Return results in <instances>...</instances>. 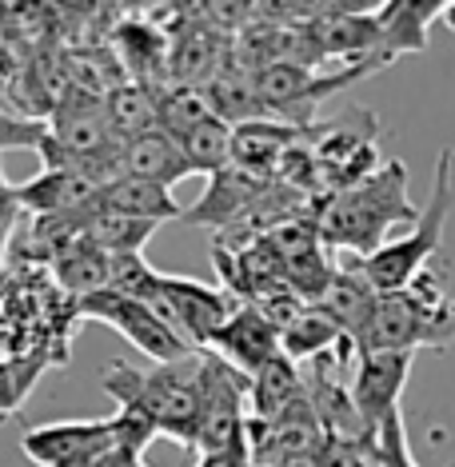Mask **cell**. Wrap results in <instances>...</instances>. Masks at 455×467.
Returning <instances> with one entry per match:
<instances>
[{"label": "cell", "instance_id": "cell-16", "mask_svg": "<svg viewBox=\"0 0 455 467\" xmlns=\"http://www.w3.org/2000/svg\"><path fill=\"white\" fill-rule=\"evenodd\" d=\"M448 0H388L379 5V33H384V57L399 60L408 52H428V33L443 16Z\"/></svg>", "mask_w": 455, "mask_h": 467}, {"label": "cell", "instance_id": "cell-5", "mask_svg": "<svg viewBox=\"0 0 455 467\" xmlns=\"http://www.w3.org/2000/svg\"><path fill=\"white\" fill-rule=\"evenodd\" d=\"M384 65L367 60V65H344L340 72H320V68H304V65H268L256 72V88L260 104L268 116H280L284 124L308 132V120L315 116L320 104H327L336 92L352 88L356 80L372 77Z\"/></svg>", "mask_w": 455, "mask_h": 467}, {"label": "cell", "instance_id": "cell-19", "mask_svg": "<svg viewBox=\"0 0 455 467\" xmlns=\"http://www.w3.org/2000/svg\"><path fill=\"white\" fill-rule=\"evenodd\" d=\"M320 307H327V312L340 320V327L347 332V339H352L356 348L364 344L367 324H372V316H376V307H379V292L372 288V280L364 275L359 260L336 272V284H332V292L324 296Z\"/></svg>", "mask_w": 455, "mask_h": 467}, {"label": "cell", "instance_id": "cell-27", "mask_svg": "<svg viewBox=\"0 0 455 467\" xmlns=\"http://www.w3.org/2000/svg\"><path fill=\"white\" fill-rule=\"evenodd\" d=\"M40 376V364H33V359H0V420L13 416V411L20 408V403L28 400V391H33Z\"/></svg>", "mask_w": 455, "mask_h": 467}, {"label": "cell", "instance_id": "cell-28", "mask_svg": "<svg viewBox=\"0 0 455 467\" xmlns=\"http://www.w3.org/2000/svg\"><path fill=\"white\" fill-rule=\"evenodd\" d=\"M48 136V124L45 120H33V116H13L0 109V152L8 148H40V140Z\"/></svg>", "mask_w": 455, "mask_h": 467}, {"label": "cell", "instance_id": "cell-1", "mask_svg": "<svg viewBox=\"0 0 455 467\" xmlns=\"http://www.w3.org/2000/svg\"><path fill=\"white\" fill-rule=\"evenodd\" d=\"M104 391L116 400L120 411L148 420L156 435L200 448V403H204V352H192L172 364L132 368L116 359L100 376Z\"/></svg>", "mask_w": 455, "mask_h": 467}, {"label": "cell", "instance_id": "cell-12", "mask_svg": "<svg viewBox=\"0 0 455 467\" xmlns=\"http://www.w3.org/2000/svg\"><path fill=\"white\" fill-rule=\"evenodd\" d=\"M116 60L129 72L132 84H144L152 92L172 88V72H168V60H172V33H164L152 20H124L116 28Z\"/></svg>", "mask_w": 455, "mask_h": 467}, {"label": "cell", "instance_id": "cell-18", "mask_svg": "<svg viewBox=\"0 0 455 467\" xmlns=\"http://www.w3.org/2000/svg\"><path fill=\"white\" fill-rule=\"evenodd\" d=\"M124 172L129 176H140V180H152V184H164L172 188L180 180L196 176L192 164H188L184 148H180L176 136L168 132H148V136H136V140L124 144Z\"/></svg>", "mask_w": 455, "mask_h": 467}, {"label": "cell", "instance_id": "cell-29", "mask_svg": "<svg viewBox=\"0 0 455 467\" xmlns=\"http://www.w3.org/2000/svg\"><path fill=\"white\" fill-rule=\"evenodd\" d=\"M196 467H256V463H252V448H248V443H236V448L200 455Z\"/></svg>", "mask_w": 455, "mask_h": 467}, {"label": "cell", "instance_id": "cell-17", "mask_svg": "<svg viewBox=\"0 0 455 467\" xmlns=\"http://www.w3.org/2000/svg\"><path fill=\"white\" fill-rule=\"evenodd\" d=\"M92 208H109V212H124V216L136 220H152V224H168V220H180L184 208L172 200V188L152 184V180L140 176H120L112 180L109 188H100Z\"/></svg>", "mask_w": 455, "mask_h": 467}, {"label": "cell", "instance_id": "cell-15", "mask_svg": "<svg viewBox=\"0 0 455 467\" xmlns=\"http://www.w3.org/2000/svg\"><path fill=\"white\" fill-rule=\"evenodd\" d=\"M13 192L20 200V208L40 220V216H77V212H88L100 184L80 172H40L28 184L13 188Z\"/></svg>", "mask_w": 455, "mask_h": 467}, {"label": "cell", "instance_id": "cell-26", "mask_svg": "<svg viewBox=\"0 0 455 467\" xmlns=\"http://www.w3.org/2000/svg\"><path fill=\"white\" fill-rule=\"evenodd\" d=\"M212 104L200 88H180V84H172V88L160 92V132L168 136H188L192 129H200L204 120H212Z\"/></svg>", "mask_w": 455, "mask_h": 467}, {"label": "cell", "instance_id": "cell-24", "mask_svg": "<svg viewBox=\"0 0 455 467\" xmlns=\"http://www.w3.org/2000/svg\"><path fill=\"white\" fill-rule=\"evenodd\" d=\"M104 109H109V120L120 140H136V136L160 129V92L144 88V84L124 80L120 88L104 97Z\"/></svg>", "mask_w": 455, "mask_h": 467}, {"label": "cell", "instance_id": "cell-31", "mask_svg": "<svg viewBox=\"0 0 455 467\" xmlns=\"http://www.w3.org/2000/svg\"><path fill=\"white\" fill-rule=\"evenodd\" d=\"M439 20L455 33V0H448V8H443V16H439Z\"/></svg>", "mask_w": 455, "mask_h": 467}, {"label": "cell", "instance_id": "cell-21", "mask_svg": "<svg viewBox=\"0 0 455 467\" xmlns=\"http://www.w3.org/2000/svg\"><path fill=\"white\" fill-rule=\"evenodd\" d=\"M344 344H352V339H347L340 320L320 304H308L300 320L280 336V352L288 359H295V364H315V359L340 352Z\"/></svg>", "mask_w": 455, "mask_h": 467}, {"label": "cell", "instance_id": "cell-9", "mask_svg": "<svg viewBox=\"0 0 455 467\" xmlns=\"http://www.w3.org/2000/svg\"><path fill=\"white\" fill-rule=\"evenodd\" d=\"M411 364H416V352H359L352 368V400L367 435H376L399 411Z\"/></svg>", "mask_w": 455, "mask_h": 467}, {"label": "cell", "instance_id": "cell-20", "mask_svg": "<svg viewBox=\"0 0 455 467\" xmlns=\"http://www.w3.org/2000/svg\"><path fill=\"white\" fill-rule=\"evenodd\" d=\"M304 396H308V379L300 376V364L288 356H276L264 371L252 376V420H264V423H276L284 411L295 408Z\"/></svg>", "mask_w": 455, "mask_h": 467}, {"label": "cell", "instance_id": "cell-8", "mask_svg": "<svg viewBox=\"0 0 455 467\" xmlns=\"http://www.w3.org/2000/svg\"><path fill=\"white\" fill-rule=\"evenodd\" d=\"M77 316L80 320L109 324L112 332H120L136 352H144L152 364H172V359L192 356V348H188L144 300H132V296H120V292L88 296V300L77 304Z\"/></svg>", "mask_w": 455, "mask_h": 467}, {"label": "cell", "instance_id": "cell-7", "mask_svg": "<svg viewBox=\"0 0 455 467\" xmlns=\"http://www.w3.org/2000/svg\"><path fill=\"white\" fill-rule=\"evenodd\" d=\"M116 448H124L120 416L45 423V428H28L20 435V451L36 467H97Z\"/></svg>", "mask_w": 455, "mask_h": 467}, {"label": "cell", "instance_id": "cell-25", "mask_svg": "<svg viewBox=\"0 0 455 467\" xmlns=\"http://www.w3.org/2000/svg\"><path fill=\"white\" fill-rule=\"evenodd\" d=\"M180 148H184L188 164H192L196 176H216L232 164V124H224L220 116L204 120L200 129H192L188 136H180Z\"/></svg>", "mask_w": 455, "mask_h": 467}, {"label": "cell", "instance_id": "cell-22", "mask_svg": "<svg viewBox=\"0 0 455 467\" xmlns=\"http://www.w3.org/2000/svg\"><path fill=\"white\" fill-rule=\"evenodd\" d=\"M52 272H57V284L65 288L72 300H88V296L109 292L112 284V256L104 248H97L88 236L77 240L68 252H60L52 260Z\"/></svg>", "mask_w": 455, "mask_h": 467}, {"label": "cell", "instance_id": "cell-4", "mask_svg": "<svg viewBox=\"0 0 455 467\" xmlns=\"http://www.w3.org/2000/svg\"><path fill=\"white\" fill-rule=\"evenodd\" d=\"M451 164H455V152L451 148H443V152L436 156L431 196H428V204H423L419 220L411 224L408 236L404 240H388L376 256L359 260V268H364V275L372 280V288L379 296L411 288V280L428 272L431 256L443 248V228H448V216H451Z\"/></svg>", "mask_w": 455, "mask_h": 467}, {"label": "cell", "instance_id": "cell-11", "mask_svg": "<svg viewBox=\"0 0 455 467\" xmlns=\"http://www.w3.org/2000/svg\"><path fill=\"white\" fill-rule=\"evenodd\" d=\"M204 352L228 359V364L240 368L244 376H256V371H264L280 356V332L272 327V320L256 304H236L232 320L212 336V344Z\"/></svg>", "mask_w": 455, "mask_h": 467}, {"label": "cell", "instance_id": "cell-14", "mask_svg": "<svg viewBox=\"0 0 455 467\" xmlns=\"http://www.w3.org/2000/svg\"><path fill=\"white\" fill-rule=\"evenodd\" d=\"M212 104V112L220 116L224 124H248V120H264V104H260V88H256V68L248 65L244 57L236 52V45H232L228 60L220 65V72L212 77L204 88H200Z\"/></svg>", "mask_w": 455, "mask_h": 467}, {"label": "cell", "instance_id": "cell-13", "mask_svg": "<svg viewBox=\"0 0 455 467\" xmlns=\"http://www.w3.org/2000/svg\"><path fill=\"white\" fill-rule=\"evenodd\" d=\"M304 136H308L304 129H292V124H284V120H268V116H264V120L236 124V129H232V164L272 180L280 161Z\"/></svg>", "mask_w": 455, "mask_h": 467}, {"label": "cell", "instance_id": "cell-6", "mask_svg": "<svg viewBox=\"0 0 455 467\" xmlns=\"http://www.w3.org/2000/svg\"><path fill=\"white\" fill-rule=\"evenodd\" d=\"M144 304L152 307L192 352H204L212 344V336L236 312V300H232L224 288H208V284L192 280V275H172V272L156 275Z\"/></svg>", "mask_w": 455, "mask_h": 467}, {"label": "cell", "instance_id": "cell-2", "mask_svg": "<svg viewBox=\"0 0 455 467\" xmlns=\"http://www.w3.org/2000/svg\"><path fill=\"white\" fill-rule=\"evenodd\" d=\"M419 212L408 196V164L388 161L379 172L359 180L356 188H344L320 204V236L327 248L352 252L356 260L376 256L388 244V232L399 224H416Z\"/></svg>", "mask_w": 455, "mask_h": 467}, {"label": "cell", "instance_id": "cell-3", "mask_svg": "<svg viewBox=\"0 0 455 467\" xmlns=\"http://www.w3.org/2000/svg\"><path fill=\"white\" fill-rule=\"evenodd\" d=\"M455 339V296L443 292V272L428 268L411 288L379 296L359 352H419Z\"/></svg>", "mask_w": 455, "mask_h": 467}, {"label": "cell", "instance_id": "cell-10", "mask_svg": "<svg viewBox=\"0 0 455 467\" xmlns=\"http://www.w3.org/2000/svg\"><path fill=\"white\" fill-rule=\"evenodd\" d=\"M272 180H264L256 172H248V168H236L228 164L224 172L208 176L204 184V196L196 200V208H188L184 224L192 228H216V232H232L240 224V220L252 212V204L264 196V188H268Z\"/></svg>", "mask_w": 455, "mask_h": 467}, {"label": "cell", "instance_id": "cell-30", "mask_svg": "<svg viewBox=\"0 0 455 467\" xmlns=\"http://www.w3.org/2000/svg\"><path fill=\"white\" fill-rule=\"evenodd\" d=\"M20 212H25V208H20V200H16V192H13V188H0V248H5V240H8V232H13L16 228V216H20Z\"/></svg>", "mask_w": 455, "mask_h": 467}, {"label": "cell", "instance_id": "cell-23", "mask_svg": "<svg viewBox=\"0 0 455 467\" xmlns=\"http://www.w3.org/2000/svg\"><path fill=\"white\" fill-rule=\"evenodd\" d=\"M152 220H136L124 212H109V208H88L84 212V236L97 248H104L109 256H140V248L156 236Z\"/></svg>", "mask_w": 455, "mask_h": 467}]
</instances>
